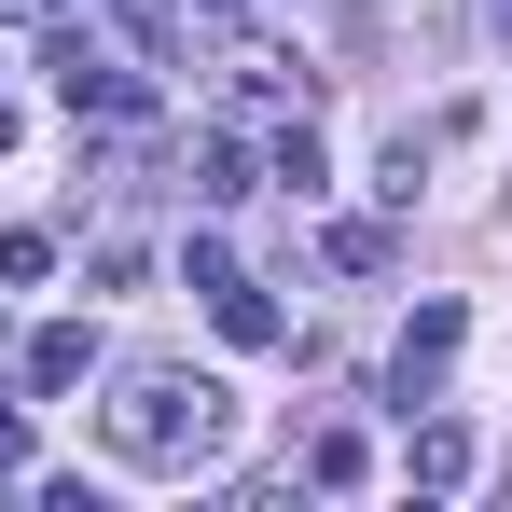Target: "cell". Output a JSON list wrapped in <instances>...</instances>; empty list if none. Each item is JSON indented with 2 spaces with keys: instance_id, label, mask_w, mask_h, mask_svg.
I'll return each instance as SVG.
<instances>
[{
  "instance_id": "obj_16",
  "label": "cell",
  "mask_w": 512,
  "mask_h": 512,
  "mask_svg": "<svg viewBox=\"0 0 512 512\" xmlns=\"http://www.w3.org/2000/svg\"><path fill=\"white\" fill-rule=\"evenodd\" d=\"M499 28H512V0H499Z\"/></svg>"
},
{
  "instance_id": "obj_5",
  "label": "cell",
  "mask_w": 512,
  "mask_h": 512,
  "mask_svg": "<svg viewBox=\"0 0 512 512\" xmlns=\"http://www.w3.org/2000/svg\"><path fill=\"white\" fill-rule=\"evenodd\" d=\"M208 319H222L236 346H291V319H277V291H263V277H222V291H208Z\"/></svg>"
},
{
  "instance_id": "obj_4",
  "label": "cell",
  "mask_w": 512,
  "mask_h": 512,
  "mask_svg": "<svg viewBox=\"0 0 512 512\" xmlns=\"http://www.w3.org/2000/svg\"><path fill=\"white\" fill-rule=\"evenodd\" d=\"M84 374H97V333H84V319H42V333H28V388H42V402L84 388Z\"/></svg>"
},
{
  "instance_id": "obj_2",
  "label": "cell",
  "mask_w": 512,
  "mask_h": 512,
  "mask_svg": "<svg viewBox=\"0 0 512 512\" xmlns=\"http://www.w3.org/2000/svg\"><path fill=\"white\" fill-rule=\"evenodd\" d=\"M42 84L70 97V125H153V84H139L125 56H97L84 28H56V42H42Z\"/></svg>"
},
{
  "instance_id": "obj_10",
  "label": "cell",
  "mask_w": 512,
  "mask_h": 512,
  "mask_svg": "<svg viewBox=\"0 0 512 512\" xmlns=\"http://www.w3.org/2000/svg\"><path fill=\"white\" fill-rule=\"evenodd\" d=\"M111 28H125L139 56H167V42H180V0H111Z\"/></svg>"
},
{
  "instance_id": "obj_15",
  "label": "cell",
  "mask_w": 512,
  "mask_h": 512,
  "mask_svg": "<svg viewBox=\"0 0 512 512\" xmlns=\"http://www.w3.org/2000/svg\"><path fill=\"white\" fill-rule=\"evenodd\" d=\"M0 153H14V111H0Z\"/></svg>"
},
{
  "instance_id": "obj_8",
  "label": "cell",
  "mask_w": 512,
  "mask_h": 512,
  "mask_svg": "<svg viewBox=\"0 0 512 512\" xmlns=\"http://www.w3.org/2000/svg\"><path fill=\"white\" fill-rule=\"evenodd\" d=\"M194 194H208V208H236V194H263L250 139H208V153H194Z\"/></svg>"
},
{
  "instance_id": "obj_9",
  "label": "cell",
  "mask_w": 512,
  "mask_h": 512,
  "mask_svg": "<svg viewBox=\"0 0 512 512\" xmlns=\"http://www.w3.org/2000/svg\"><path fill=\"white\" fill-rule=\"evenodd\" d=\"M0 277L42 291V277H56V236H42V222H0Z\"/></svg>"
},
{
  "instance_id": "obj_14",
  "label": "cell",
  "mask_w": 512,
  "mask_h": 512,
  "mask_svg": "<svg viewBox=\"0 0 512 512\" xmlns=\"http://www.w3.org/2000/svg\"><path fill=\"white\" fill-rule=\"evenodd\" d=\"M0 471H28V416L14 402H0Z\"/></svg>"
},
{
  "instance_id": "obj_6",
  "label": "cell",
  "mask_w": 512,
  "mask_h": 512,
  "mask_svg": "<svg viewBox=\"0 0 512 512\" xmlns=\"http://www.w3.org/2000/svg\"><path fill=\"white\" fill-rule=\"evenodd\" d=\"M416 485H429V499H457V485H471V429H457V416L416 429Z\"/></svg>"
},
{
  "instance_id": "obj_11",
  "label": "cell",
  "mask_w": 512,
  "mask_h": 512,
  "mask_svg": "<svg viewBox=\"0 0 512 512\" xmlns=\"http://www.w3.org/2000/svg\"><path fill=\"white\" fill-rule=\"evenodd\" d=\"M305 471H319V485H360V471H374V443H360V429H319V443H305Z\"/></svg>"
},
{
  "instance_id": "obj_13",
  "label": "cell",
  "mask_w": 512,
  "mask_h": 512,
  "mask_svg": "<svg viewBox=\"0 0 512 512\" xmlns=\"http://www.w3.org/2000/svg\"><path fill=\"white\" fill-rule=\"evenodd\" d=\"M56 14H70V0H0V28H56Z\"/></svg>"
},
{
  "instance_id": "obj_12",
  "label": "cell",
  "mask_w": 512,
  "mask_h": 512,
  "mask_svg": "<svg viewBox=\"0 0 512 512\" xmlns=\"http://www.w3.org/2000/svg\"><path fill=\"white\" fill-rule=\"evenodd\" d=\"M333 263L346 277H388V222H333Z\"/></svg>"
},
{
  "instance_id": "obj_1",
  "label": "cell",
  "mask_w": 512,
  "mask_h": 512,
  "mask_svg": "<svg viewBox=\"0 0 512 512\" xmlns=\"http://www.w3.org/2000/svg\"><path fill=\"white\" fill-rule=\"evenodd\" d=\"M222 443H236L222 374H125L111 388V457H139V471H208Z\"/></svg>"
},
{
  "instance_id": "obj_7",
  "label": "cell",
  "mask_w": 512,
  "mask_h": 512,
  "mask_svg": "<svg viewBox=\"0 0 512 512\" xmlns=\"http://www.w3.org/2000/svg\"><path fill=\"white\" fill-rule=\"evenodd\" d=\"M263 167L291 180V194H319V180H333V139H319V125H305V111H291V125H277V153H263Z\"/></svg>"
},
{
  "instance_id": "obj_3",
  "label": "cell",
  "mask_w": 512,
  "mask_h": 512,
  "mask_svg": "<svg viewBox=\"0 0 512 512\" xmlns=\"http://www.w3.org/2000/svg\"><path fill=\"white\" fill-rule=\"evenodd\" d=\"M457 333H471V305H457V291H429L416 319H402V346H388V388H402V416H416L429 388H443V360H457Z\"/></svg>"
}]
</instances>
